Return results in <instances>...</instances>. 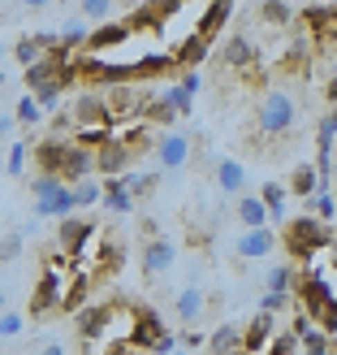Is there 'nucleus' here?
Segmentation results:
<instances>
[{"label": "nucleus", "mask_w": 337, "mask_h": 355, "mask_svg": "<svg viewBox=\"0 0 337 355\" xmlns=\"http://www.w3.org/2000/svg\"><path fill=\"white\" fill-rule=\"evenodd\" d=\"M69 291V273H65V260L61 256H52L44 264V277L35 282V295H30V316H48V312H57L61 308V299Z\"/></svg>", "instance_id": "obj_3"}, {"label": "nucleus", "mask_w": 337, "mask_h": 355, "mask_svg": "<svg viewBox=\"0 0 337 355\" xmlns=\"http://www.w3.org/2000/svg\"><path fill=\"white\" fill-rule=\"evenodd\" d=\"M57 243L69 260H86V252H91V243H95V225L86 217H65L61 230H57Z\"/></svg>", "instance_id": "obj_5"}, {"label": "nucleus", "mask_w": 337, "mask_h": 355, "mask_svg": "<svg viewBox=\"0 0 337 355\" xmlns=\"http://www.w3.org/2000/svg\"><path fill=\"white\" fill-rule=\"evenodd\" d=\"M69 117H74V130H91V126H117L109 104H104V92H82L74 100V109H69Z\"/></svg>", "instance_id": "obj_6"}, {"label": "nucleus", "mask_w": 337, "mask_h": 355, "mask_svg": "<svg viewBox=\"0 0 337 355\" xmlns=\"http://www.w3.org/2000/svg\"><path fill=\"white\" fill-rule=\"evenodd\" d=\"M177 338H182L186 347H203V334H194V329H186V334H177Z\"/></svg>", "instance_id": "obj_46"}, {"label": "nucleus", "mask_w": 337, "mask_h": 355, "mask_svg": "<svg viewBox=\"0 0 337 355\" xmlns=\"http://www.w3.org/2000/svg\"><path fill=\"white\" fill-rule=\"evenodd\" d=\"M65 156H69L65 139H44V144H35V173H57L61 178Z\"/></svg>", "instance_id": "obj_14"}, {"label": "nucleus", "mask_w": 337, "mask_h": 355, "mask_svg": "<svg viewBox=\"0 0 337 355\" xmlns=\"http://www.w3.org/2000/svg\"><path fill=\"white\" fill-rule=\"evenodd\" d=\"M320 191V173H316V165H298L290 173V195H303V200H311V195Z\"/></svg>", "instance_id": "obj_28"}, {"label": "nucleus", "mask_w": 337, "mask_h": 355, "mask_svg": "<svg viewBox=\"0 0 337 355\" xmlns=\"http://www.w3.org/2000/svg\"><path fill=\"white\" fill-rule=\"evenodd\" d=\"M82 299H86V277H74L61 299V312H82Z\"/></svg>", "instance_id": "obj_37"}, {"label": "nucleus", "mask_w": 337, "mask_h": 355, "mask_svg": "<svg viewBox=\"0 0 337 355\" xmlns=\"http://www.w3.org/2000/svg\"><path fill=\"white\" fill-rule=\"evenodd\" d=\"M259 204H264V212H268V221H281V212H286V187L264 182L259 187Z\"/></svg>", "instance_id": "obj_29"}, {"label": "nucleus", "mask_w": 337, "mask_h": 355, "mask_svg": "<svg viewBox=\"0 0 337 355\" xmlns=\"http://www.w3.org/2000/svg\"><path fill=\"white\" fill-rule=\"evenodd\" d=\"M294 13H298V9L286 5V0H264V5H259V17H264L268 26H290V17H294Z\"/></svg>", "instance_id": "obj_30"}, {"label": "nucleus", "mask_w": 337, "mask_h": 355, "mask_svg": "<svg viewBox=\"0 0 337 355\" xmlns=\"http://www.w3.org/2000/svg\"><path fill=\"white\" fill-rule=\"evenodd\" d=\"M203 312H208V299H203L199 286H186L182 295L173 299V316H177V321H182L186 329H194V321H199Z\"/></svg>", "instance_id": "obj_16"}, {"label": "nucleus", "mask_w": 337, "mask_h": 355, "mask_svg": "<svg viewBox=\"0 0 337 355\" xmlns=\"http://www.w3.org/2000/svg\"><path fill=\"white\" fill-rule=\"evenodd\" d=\"M39 355H69V351H65L61 343H44V351H39Z\"/></svg>", "instance_id": "obj_49"}, {"label": "nucleus", "mask_w": 337, "mask_h": 355, "mask_svg": "<svg viewBox=\"0 0 337 355\" xmlns=\"http://www.w3.org/2000/svg\"><path fill=\"white\" fill-rule=\"evenodd\" d=\"M13 334H22V316H17V312H0V338H13Z\"/></svg>", "instance_id": "obj_44"}, {"label": "nucleus", "mask_w": 337, "mask_h": 355, "mask_svg": "<svg viewBox=\"0 0 337 355\" xmlns=\"http://www.w3.org/2000/svg\"><path fill=\"white\" fill-rule=\"evenodd\" d=\"M121 182H126V191L134 195V200H143L147 191H156V187H161V173H126Z\"/></svg>", "instance_id": "obj_34"}, {"label": "nucleus", "mask_w": 337, "mask_h": 355, "mask_svg": "<svg viewBox=\"0 0 337 355\" xmlns=\"http://www.w3.org/2000/svg\"><path fill=\"white\" fill-rule=\"evenodd\" d=\"M5 304H9V295H5V286H0V312H9Z\"/></svg>", "instance_id": "obj_51"}, {"label": "nucleus", "mask_w": 337, "mask_h": 355, "mask_svg": "<svg viewBox=\"0 0 337 355\" xmlns=\"http://www.w3.org/2000/svg\"><path fill=\"white\" fill-rule=\"evenodd\" d=\"M273 334H277V316H268V312H255V316H251V325L242 329V351H246V355H255V351H268Z\"/></svg>", "instance_id": "obj_13"}, {"label": "nucleus", "mask_w": 337, "mask_h": 355, "mask_svg": "<svg viewBox=\"0 0 337 355\" xmlns=\"http://www.w3.org/2000/svg\"><path fill=\"white\" fill-rule=\"evenodd\" d=\"M95 178V152H82L69 144V156H65V169H61V182L65 187H82Z\"/></svg>", "instance_id": "obj_12"}, {"label": "nucleus", "mask_w": 337, "mask_h": 355, "mask_svg": "<svg viewBox=\"0 0 337 355\" xmlns=\"http://www.w3.org/2000/svg\"><path fill=\"white\" fill-rule=\"evenodd\" d=\"M130 65H134V83L138 78H161V74H169V69H173V57H165V52H147V57H138Z\"/></svg>", "instance_id": "obj_26"}, {"label": "nucleus", "mask_w": 337, "mask_h": 355, "mask_svg": "<svg viewBox=\"0 0 337 355\" xmlns=\"http://www.w3.org/2000/svg\"><path fill=\"white\" fill-rule=\"evenodd\" d=\"M212 52V40H203V35H186L182 44L173 48V65H186V69H194L203 57Z\"/></svg>", "instance_id": "obj_22"}, {"label": "nucleus", "mask_w": 337, "mask_h": 355, "mask_svg": "<svg viewBox=\"0 0 337 355\" xmlns=\"http://www.w3.org/2000/svg\"><path fill=\"white\" fill-rule=\"evenodd\" d=\"M264 282H268V295H294V269L290 264H273Z\"/></svg>", "instance_id": "obj_31"}, {"label": "nucleus", "mask_w": 337, "mask_h": 355, "mask_svg": "<svg viewBox=\"0 0 337 355\" xmlns=\"http://www.w3.org/2000/svg\"><path fill=\"white\" fill-rule=\"evenodd\" d=\"M13 57H17V61H22L26 69H30L35 61H44V48H39V40H35V35H22V40H17V44H13Z\"/></svg>", "instance_id": "obj_35"}, {"label": "nucleus", "mask_w": 337, "mask_h": 355, "mask_svg": "<svg viewBox=\"0 0 337 355\" xmlns=\"http://www.w3.org/2000/svg\"><path fill=\"white\" fill-rule=\"evenodd\" d=\"M130 26L126 22H104V26H95V31H86V52H91V57H100V52H113V48H121V44H126L130 40Z\"/></svg>", "instance_id": "obj_9"}, {"label": "nucleus", "mask_w": 337, "mask_h": 355, "mask_svg": "<svg viewBox=\"0 0 337 355\" xmlns=\"http://www.w3.org/2000/svg\"><path fill=\"white\" fill-rule=\"evenodd\" d=\"M298 17H303V26L311 35H329L333 31V5H303Z\"/></svg>", "instance_id": "obj_27"}, {"label": "nucleus", "mask_w": 337, "mask_h": 355, "mask_svg": "<svg viewBox=\"0 0 337 355\" xmlns=\"http://www.w3.org/2000/svg\"><path fill=\"white\" fill-rule=\"evenodd\" d=\"M69 191H74L78 208H91V204H100V200H104V187L95 182V178H91V182H82V187H69Z\"/></svg>", "instance_id": "obj_40"}, {"label": "nucleus", "mask_w": 337, "mask_h": 355, "mask_svg": "<svg viewBox=\"0 0 337 355\" xmlns=\"http://www.w3.org/2000/svg\"><path fill=\"white\" fill-rule=\"evenodd\" d=\"M234 252H238L242 260H264V256L277 252V234H273L268 225H264V230H242L238 243H234Z\"/></svg>", "instance_id": "obj_10"}, {"label": "nucleus", "mask_w": 337, "mask_h": 355, "mask_svg": "<svg viewBox=\"0 0 337 355\" xmlns=\"http://www.w3.org/2000/svg\"><path fill=\"white\" fill-rule=\"evenodd\" d=\"M39 117H44V113H39V104H35V96H22V100H17V109H13V121H17V126H35Z\"/></svg>", "instance_id": "obj_39"}, {"label": "nucleus", "mask_w": 337, "mask_h": 355, "mask_svg": "<svg viewBox=\"0 0 337 355\" xmlns=\"http://www.w3.org/2000/svg\"><path fill=\"white\" fill-rule=\"evenodd\" d=\"M156 161H161V169H182L190 161V135L186 130H165L156 139Z\"/></svg>", "instance_id": "obj_8"}, {"label": "nucleus", "mask_w": 337, "mask_h": 355, "mask_svg": "<svg viewBox=\"0 0 337 355\" xmlns=\"http://www.w3.org/2000/svg\"><path fill=\"white\" fill-rule=\"evenodd\" d=\"M113 9H117L113 0H82V5H78V13H82V17H95L100 26H104V22L113 17Z\"/></svg>", "instance_id": "obj_38"}, {"label": "nucleus", "mask_w": 337, "mask_h": 355, "mask_svg": "<svg viewBox=\"0 0 337 355\" xmlns=\"http://www.w3.org/2000/svg\"><path fill=\"white\" fill-rule=\"evenodd\" d=\"M130 161H134V156H130L126 148H121L117 139H109V144H104V148L95 152V173H104V178H121Z\"/></svg>", "instance_id": "obj_17"}, {"label": "nucleus", "mask_w": 337, "mask_h": 355, "mask_svg": "<svg viewBox=\"0 0 337 355\" xmlns=\"http://www.w3.org/2000/svg\"><path fill=\"white\" fill-rule=\"evenodd\" d=\"M225 65H234V69H251L255 65V44L251 40H242V35H234V40L225 44Z\"/></svg>", "instance_id": "obj_24"}, {"label": "nucleus", "mask_w": 337, "mask_h": 355, "mask_svg": "<svg viewBox=\"0 0 337 355\" xmlns=\"http://www.w3.org/2000/svg\"><path fill=\"white\" fill-rule=\"evenodd\" d=\"M294 117H298V104L286 87H273V92H264L259 109H255V126L268 135V139H281L294 130Z\"/></svg>", "instance_id": "obj_2"}, {"label": "nucleus", "mask_w": 337, "mask_h": 355, "mask_svg": "<svg viewBox=\"0 0 337 355\" xmlns=\"http://www.w3.org/2000/svg\"><path fill=\"white\" fill-rule=\"evenodd\" d=\"M212 178H217V191L221 195H246V165L242 161H234V156H221L217 161V169H212Z\"/></svg>", "instance_id": "obj_11"}, {"label": "nucleus", "mask_w": 337, "mask_h": 355, "mask_svg": "<svg viewBox=\"0 0 337 355\" xmlns=\"http://www.w3.org/2000/svg\"><path fill=\"white\" fill-rule=\"evenodd\" d=\"M234 217L242 221V230H264V225H268V212H264L259 195H238V204H234Z\"/></svg>", "instance_id": "obj_23"}, {"label": "nucleus", "mask_w": 337, "mask_h": 355, "mask_svg": "<svg viewBox=\"0 0 337 355\" xmlns=\"http://www.w3.org/2000/svg\"><path fill=\"white\" fill-rule=\"evenodd\" d=\"M177 9H182L177 0H173V5H169V0H165V5H134L130 17H126V26L130 31H152V26H161V17H173Z\"/></svg>", "instance_id": "obj_18"}, {"label": "nucleus", "mask_w": 337, "mask_h": 355, "mask_svg": "<svg viewBox=\"0 0 337 355\" xmlns=\"http://www.w3.org/2000/svg\"><path fill=\"white\" fill-rule=\"evenodd\" d=\"M130 347L138 351H156V355H169L177 347V338L165 329V321L156 316L152 308H138L134 312V325H130Z\"/></svg>", "instance_id": "obj_4"}, {"label": "nucleus", "mask_w": 337, "mask_h": 355, "mask_svg": "<svg viewBox=\"0 0 337 355\" xmlns=\"http://www.w3.org/2000/svg\"><path fill=\"white\" fill-rule=\"evenodd\" d=\"M35 104H39V113L61 109V92H39V96H35Z\"/></svg>", "instance_id": "obj_45"}, {"label": "nucleus", "mask_w": 337, "mask_h": 355, "mask_svg": "<svg viewBox=\"0 0 337 355\" xmlns=\"http://www.w3.org/2000/svg\"><path fill=\"white\" fill-rule=\"evenodd\" d=\"M229 17H234V5L229 0H217V5H208L203 13H199V22H194V35H203V40H212Z\"/></svg>", "instance_id": "obj_21"}, {"label": "nucleus", "mask_w": 337, "mask_h": 355, "mask_svg": "<svg viewBox=\"0 0 337 355\" xmlns=\"http://www.w3.org/2000/svg\"><path fill=\"white\" fill-rule=\"evenodd\" d=\"M74 212H78V200H74V191H69V187H61L52 200L35 204V217H52V221H65V217H74Z\"/></svg>", "instance_id": "obj_19"}, {"label": "nucleus", "mask_w": 337, "mask_h": 355, "mask_svg": "<svg viewBox=\"0 0 337 355\" xmlns=\"http://www.w3.org/2000/svg\"><path fill=\"white\" fill-rule=\"evenodd\" d=\"M173 260H177V243L165 239V234L147 239V243H143V256H138V264H143L147 277H161L165 269H173Z\"/></svg>", "instance_id": "obj_7"}, {"label": "nucleus", "mask_w": 337, "mask_h": 355, "mask_svg": "<svg viewBox=\"0 0 337 355\" xmlns=\"http://www.w3.org/2000/svg\"><path fill=\"white\" fill-rule=\"evenodd\" d=\"M333 161H337V156H333Z\"/></svg>", "instance_id": "obj_53"}, {"label": "nucleus", "mask_w": 337, "mask_h": 355, "mask_svg": "<svg viewBox=\"0 0 337 355\" xmlns=\"http://www.w3.org/2000/svg\"><path fill=\"white\" fill-rule=\"evenodd\" d=\"M26 156H30V148H26V144H13V152H9V161H5L9 178H17V173L26 169Z\"/></svg>", "instance_id": "obj_42"}, {"label": "nucleus", "mask_w": 337, "mask_h": 355, "mask_svg": "<svg viewBox=\"0 0 337 355\" xmlns=\"http://www.w3.org/2000/svg\"><path fill=\"white\" fill-rule=\"evenodd\" d=\"M333 144H337V109L316 126V148H320L316 156H333Z\"/></svg>", "instance_id": "obj_32"}, {"label": "nucleus", "mask_w": 337, "mask_h": 355, "mask_svg": "<svg viewBox=\"0 0 337 355\" xmlns=\"http://www.w3.org/2000/svg\"><path fill=\"white\" fill-rule=\"evenodd\" d=\"M294 351H298V338L286 329V334H273V343H268V351H264V355H294Z\"/></svg>", "instance_id": "obj_41"}, {"label": "nucleus", "mask_w": 337, "mask_h": 355, "mask_svg": "<svg viewBox=\"0 0 337 355\" xmlns=\"http://www.w3.org/2000/svg\"><path fill=\"white\" fill-rule=\"evenodd\" d=\"M113 321V304H91V308H82L78 312V338L82 343H95L104 329H109Z\"/></svg>", "instance_id": "obj_15"}, {"label": "nucleus", "mask_w": 337, "mask_h": 355, "mask_svg": "<svg viewBox=\"0 0 337 355\" xmlns=\"http://www.w3.org/2000/svg\"><path fill=\"white\" fill-rule=\"evenodd\" d=\"M17 126V121H13V113H0V135H9Z\"/></svg>", "instance_id": "obj_48"}, {"label": "nucleus", "mask_w": 337, "mask_h": 355, "mask_svg": "<svg viewBox=\"0 0 337 355\" xmlns=\"http://www.w3.org/2000/svg\"><path fill=\"white\" fill-rule=\"evenodd\" d=\"M325 96H329V100H333V109H337V78H333V83H329V92H325Z\"/></svg>", "instance_id": "obj_50"}, {"label": "nucleus", "mask_w": 337, "mask_h": 355, "mask_svg": "<svg viewBox=\"0 0 337 355\" xmlns=\"http://www.w3.org/2000/svg\"><path fill=\"white\" fill-rule=\"evenodd\" d=\"M290 304H294V295H264V299H259V312L277 316V312H286Z\"/></svg>", "instance_id": "obj_43"}, {"label": "nucleus", "mask_w": 337, "mask_h": 355, "mask_svg": "<svg viewBox=\"0 0 337 355\" xmlns=\"http://www.w3.org/2000/svg\"><path fill=\"white\" fill-rule=\"evenodd\" d=\"M104 208L117 212V217L134 208V195L126 191V182H121V178H109V182H104Z\"/></svg>", "instance_id": "obj_25"}, {"label": "nucleus", "mask_w": 337, "mask_h": 355, "mask_svg": "<svg viewBox=\"0 0 337 355\" xmlns=\"http://www.w3.org/2000/svg\"><path fill=\"white\" fill-rule=\"evenodd\" d=\"M0 87H5V69H0Z\"/></svg>", "instance_id": "obj_52"}, {"label": "nucleus", "mask_w": 337, "mask_h": 355, "mask_svg": "<svg viewBox=\"0 0 337 355\" xmlns=\"http://www.w3.org/2000/svg\"><path fill=\"white\" fill-rule=\"evenodd\" d=\"M65 182H61V178L57 173H35L30 178V195H35V204H39V200H52V195H57Z\"/></svg>", "instance_id": "obj_33"}, {"label": "nucleus", "mask_w": 337, "mask_h": 355, "mask_svg": "<svg viewBox=\"0 0 337 355\" xmlns=\"http://www.w3.org/2000/svg\"><path fill=\"white\" fill-rule=\"evenodd\" d=\"M208 355H246L242 351V329L238 325H221L208 334Z\"/></svg>", "instance_id": "obj_20"}, {"label": "nucleus", "mask_w": 337, "mask_h": 355, "mask_svg": "<svg viewBox=\"0 0 337 355\" xmlns=\"http://www.w3.org/2000/svg\"><path fill=\"white\" fill-rule=\"evenodd\" d=\"M325 252H329V264H333V269H337V230H333V234H329V247H325Z\"/></svg>", "instance_id": "obj_47"}, {"label": "nucleus", "mask_w": 337, "mask_h": 355, "mask_svg": "<svg viewBox=\"0 0 337 355\" xmlns=\"http://www.w3.org/2000/svg\"><path fill=\"white\" fill-rule=\"evenodd\" d=\"M329 234H333V230L320 217L303 212V217H294L286 230H281V243H286V252L294 260H311L316 252H325V247H329Z\"/></svg>", "instance_id": "obj_1"}, {"label": "nucleus", "mask_w": 337, "mask_h": 355, "mask_svg": "<svg viewBox=\"0 0 337 355\" xmlns=\"http://www.w3.org/2000/svg\"><path fill=\"white\" fill-rule=\"evenodd\" d=\"M22 247H26V234H22V230H9V234L0 239V260L13 264L17 256H22Z\"/></svg>", "instance_id": "obj_36"}]
</instances>
